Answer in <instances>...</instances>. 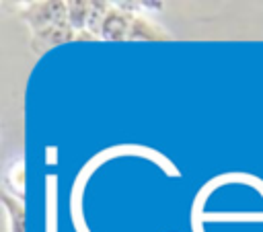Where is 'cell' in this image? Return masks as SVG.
Listing matches in <instances>:
<instances>
[{
  "label": "cell",
  "mask_w": 263,
  "mask_h": 232,
  "mask_svg": "<svg viewBox=\"0 0 263 232\" xmlns=\"http://www.w3.org/2000/svg\"><path fill=\"white\" fill-rule=\"evenodd\" d=\"M27 6L29 8L18 10V16L29 25L33 35L55 23L68 21V2H33Z\"/></svg>",
  "instance_id": "1"
},
{
  "label": "cell",
  "mask_w": 263,
  "mask_h": 232,
  "mask_svg": "<svg viewBox=\"0 0 263 232\" xmlns=\"http://www.w3.org/2000/svg\"><path fill=\"white\" fill-rule=\"evenodd\" d=\"M74 39H76V31L70 27L68 21H62V23H55V25H51V27H47V29L35 33V35L31 37V49H33L37 55H41V53H45L49 47L60 45V43H64V41H74Z\"/></svg>",
  "instance_id": "2"
},
{
  "label": "cell",
  "mask_w": 263,
  "mask_h": 232,
  "mask_svg": "<svg viewBox=\"0 0 263 232\" xmlns=\"http://www.w3.org/2000/svg\"><path fill=\"white\" fill-rule=\"evenodd\" d=\"M132 21H134V12H127L123 8H111L103 25L101 39L103 41H127Z\"/></svg>",
  "instance_id": "3"
},
{
  "label": "cell",
  "mask_w": 263,
  "mask_h": 232,
  "mask_svg": "<svg viewBox=\"0 0 263 232\" xmlns=\"http://www.w3.org/2000/svg\"><path fill=\"white\" fill-rule=\"evenodd\" d=\"M127 41H171V35L164 29H160L156 23L134 14Z\"/></svg>",
  "instance_id": "4"
},
{
  "label": "cell",
  "mask_w": 263,
  "mask_h": 232,
  "mask_svg": "<svg viewBox=\"0 0 263 232\" xmlns=\"http://www.w3.org/2000/svg\"><path fill=\"white\" fill-rule=\"evenodd\" d=\"M2 203H4V209L8 214V228L10 232H25V209H23V201L8 195V193H2Z\"/></svg>",
  "instance_id": "5"
},
{
  "label": "cell",
  "mask_w": 263,
  "mask_h": 232,
  "mask_svg": "<svg viewBox=\"0 0 263 232\" xmlns=\"http://www.w3.org/2000/svg\"><path fill=\"white\" fill-rule=\"evenodd\" d=\"M88 14H90V2H82V0L68 2V23L76 33L86 31Z\"/></svg>",
  "instance_id": "6"
},
{
  "label": "cell",
  "mask_w": 263,
  "mask_h": 232,
  "mask_svg": "<svg viewBox=\"0 0 263 232\" xmlns=\"http://www.w3.org/2000/svg\"><path fill=\"white\" fill-rule=\"evenodd\" d=\"M109 10H111L109 2H90V14H88L86 31L95 39H101V31H103V25H105V18H107Z\"/></svg>",
  "instance_id": "7"
},
{
  "label": "cell",
  "mask_w": 263,
  "mask_h": 232,
  "mask_svg": "<svg viewBox=\"0 0 263 232\" xmlns=\"http://www.w3.org/2000/svg\"><path fill=\"white\" fill-rule=\"evenodd\" d=\"M10 179L14 181V185H12L10 189H4V193H10V191H12V197H16V199L23 201V195H25V193H23V189L16 185V181H18L21 185H25V183H23V160H21V158L12 162V166L8 168V172H6V177H4V181H10Z\"/></svg>",
  "instance_id": "8"
}]
</instances>
